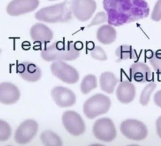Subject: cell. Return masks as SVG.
I'll use <instances>...</instances> for the list:
<instances>
[{
  "label": "cell",
  "mask_w": 161,
  "mask_h": 146,
  "mask_svg": "<svg viewBox=\"0 0 161 146\" xmlns=\"http://www.w3.org/2000/svg\"><path fill=\"white\" fill-rule=\"evenodd\" d=\"M108 24L119 26L147 18L149 6L146 0H103Z\"/></svg>",
  "instance_id": "obj_1"
},
{
  "label": "cell",
  "mask_w": 161,
  "mask_h": 146,
  "mask_svg": "<svg viewBox=\"0 0 161 146\" xmlns=\"http://www.w3.org/2000/svg\"><path fill=\"white\" fill-rule=\"evenodd\" d=\"M80 51L76 50L72 41L54 42L45 47L41 53V57L47 62L57 60L72 61L80 56Z\"/></svg>",
  "instance_id": "obj_2"
},
{
  "label": "cell",
  "mask_w": 161,
  "mask_h": 146,
  "mask_svg": "<svg viewBox=\"0 0 161 146\" xmlns=\"http://www.w3.org/2000/svg\"><path fill=\"white\" fill-rule=\"evenodd\" d=\"M71 0L41 8L35 14V18L49 23L67 22L72 19Z\"/></svg>",
  "instance_id": "obj_3"
},
{
  "label": "cell",
  "mask_w": 161,
  "mask_h": 146,
  "mask_svg": "<svg viewBox=\"0 0 161 146\" xmlns=\"http://www.w3.org/2000/svg\"><path fill=\"white\" fill-rule=\"evenodd\" d=\"M111 106L110 98L102 93L91 96L83 105V112L86 117L93 119L106 114Z\"/></svg>",
  "instance_id": "obj_4"
},
{
  "label": "cell",
  "mask_w": 161,
  "mask_h": 146,
  "mask_svg": "<svg viewBox=\"0 0 161 146\" xmlns=\"http://www.w3.org/2000/svg\"><path fill=\"white\" fill-rule=\"evenodd\" d=\"M120 131L125 137L134 141L144 140L148 135L146 125L140 121L134 119H128L122 122Z\"/></svg>",
  "instance_id": "obj_5"
},
{
  "label": "cell",
  "mask_w": 161,
  "mask_h": 146,
  "mask_svg": "<svg viewBox=\"0 0 161 146\" xmlns=\"http://www.w3.org/2000/svg\"><path fill=\"white\" fill-rule=\"evenodd\" d=\"M93 133L97 139L106 142L113 141L117 135L114 123L107 117L101 118L96 120L93 125Z\"/></svg>",
  "instance_id": "obj_6"
},
{
  "label": "cell",
  "mask_w": 161,
  "mask_h": 146,
  "mask_svg": "<svg viewBox=\"0 0 161 146\" xmlns=\"http://www.w3.org/2000/svg\"><path fill=\"white\" fill-rule=\"evenodd\" d=\"M51 70L54 76L66 84H76L80 78L78 71L62 60H57L52 63Z\"/></svg>",
  "instance_id": "obj_7"
},
{
  "label": "cell",
  "mask_w": 161,
  "mask_h": 146,
  "mask_svg": "<svg viewBox=\"0 0 161 146\" xmlns=\"http://www.w3.org/2000/svg\"><path fill=\"white\" fill-rule=\"evenodd\" d=\"M62 122L67 132L74 136H79L85 132V123L82 118L75 111L64 112L62 116Z\"/></svg>",
  "instance_id": "obj_8"
},
{
  "label": "cell",
  "mask_w": 161,
  "mask_h": 146,
  "mask_svg": "<svg viewBox=\"0 0 161 146\" xmlns=\"http://www.w3.org/2000/svg\"><path fill=\"white\" fill-rule=\"evenodd\" d=\"M72 13L80 21L88 20L97 9L94 0H71Z\"/></svg>",
  "instance_id": "obj_9"
},
{
  "label": "cell",
  "mask_w": 161,
  "mask_h": 146,
  "mask_svg": "<svg viewBox=\"0 0 161 146\" xmlns=\"http://www.w3.org/2000/svg\"><path fill=\"white\" fill-rule=\"evenodd\" d=\"M38 123L32 119L26 120L20 124L15 132V141L18 144L24 145L30 142L37 133Z\"/></svg>",
  "instance_id": "obj_10"
},
{
  "label": "cell",
  "mask_w": 161,
  "mask_h": 146,
  "mask_svg": "<svg viewBox=\"0 0 161 146\" xmlns=\"http://www.w3.org/2000/svg\"><path fill=\"white\" fill-rule=\"evenodd\" d=\"M53 100L56 105L61 107L72 106L76 102V96L74 92L67 88L57 86L51 90Z\"/></svg>",
  "instance_id": "obj_11"
},
{
  "label": "cell",
  "mask_w": 161,
  "mask_h": 146,
  "mask_svg": "<svg viewBox=\"0 0 161 146\" xmlns=\"http://www.w3.org/2000/svg\"><path fill=\"white\" fill-rule=\"evenodd\" d=\"M39 4V0H13L7 6L6 11L11 16H19L34 11Z\"/></svg>",
  "instance_id": "obj_12"
},
{
  "label": "cell",
  "mask_w": 161,
  "mask_h": 146,
  "mask_svg": "<svg viewBox=\"0 0 161 146\" xmlns=\"http://www.w3.org/2000/svg\"><path fill=\"white\" fill-rule=\"evenodd\" d=\"M17 73L28 82H36L41 79L42 71L39 67L31 62H23L18 64Z\"/></svg>",
  "instance_id": "obj_13"
},
{
  "label": "cell",
  "mask_w": 161,
  "mask_h": 146,
  "mask_svg": "<svg viewBox=\"0 0 161 146\" xmlns=\"http://www.w3.org/2000/svg\"><path fill=\"white\" fill-rule=\"evenodd\" d=\"M130 75L131 79L137 83H144L152 80L153 74L148 66L142 62H137L131 65Z\"/></svg>",
  "instance_id": "obj_14"
},
{
  "label": "cell",
  "mask_w": 161,
  "mask_h": 146,
  "mask_svg": "<svg viewBox=\"0 0 161 146\" xmlns=\"http://www.w3.org/2000/svg\"><path fill=\"white\" fill-rule=\"evenodd\" d=\"M20 97V91L15 85L8 82L0 84V102L1 103L14 104L19 100Z\"/></svg>",
  "instance_id": "obj_15"
},
{
  "label": "cell",
  "mask_w": 161,
  "mask_h": 146,
  "mask_svg": "<svg viewBox=\"0 0 161 146\" xmlns=\"http://www.w3.org/2000/svg\"><path fill=\"white\" fill-rule=\"evenodd\" d=\"M116 94L118 100L120 102L123 104L130 103L135 98V86L129 80L122 81L118 86Z\"/></svg>",
  "instance_id": "obj_16"
},
{
  "label": "cell",
  "mask_w": 161,
  "mask_h": 146,
  "mask_svg": "<svg viewBox=\"0 0 161 146\" xmlns=\"http://www.w3.org/2000/svg\"><path fill=\"white\" fill-rule=\"evenodd\" d=\"M31 37L34 41L40 43H47L52 40V31L45 24H36L32 26L30 31Z\"/></svg>",
  "instance_id": "obj_17"
},
{
  "label": "cell",
  "mask_w": 161,
  "mask_h": 146,
  "mask_svg": "<svg viewBox=\"0 0 161 146\" xmlns=\"http://www.w3.org/2000/svg\"><path fill=\"white\" fill-rule=\"evenodd\" d=\"M119 82V79L112 72H104L100 76L101 89L108 94L114 93L115 87Z\"/></svg>",
  "instance_id": "obj_18"
},
{
  "label": "cell",
  "mask_w": 161,
  "mask_h": 146,
  "mask_svg": "<svg viewBox=\"0 0 161 146\" xmlns=\"http://www.w3.org/2000/svg\"><path fill=\"white\" fill-rule=\"evenodd\" d=\"M97 39L102 44L108 45L116 39L117 32L110 24H104L99 27L97 32Z\"/></svg>",
  "instance_id": "obj_19"
},
{
  "label": "cell",
  "mask_w": 161,
  "mask_h": 146,
  "mask_svg": "<svg viewBox=\"0 0 161 146\" xmlns=\"http://www.w3.org/2000/svg\"><path fill=\"white\" fill-rule=\"evenodd\" d=\"M115 55L119 60L128 59L136 60L137 54L135 50L129 45H121L119 46L115 51Z\"/></svg>",
  "instance_id": "obj_20"
},
{
  "label": "cell",
  "mask_w": 161,
  "mask_h": 146,
  "mask_svg": "<svg viewBox=\"0 0 161 146\" xmlns=\"http://www.w3.org/2000/svg\"><path fill=\"white\" fill-rule=\"evenodd\" d=\"M40 139L45 146H60L63 145L61 138L52 131H44L40 135Z\"/></svg>",
  "instance_id": "obj_21"
},
{
  "label": "cell",
  "mask_w": 161,
  "mask_h": 146,
  "mask_svg": "<svg viewBox=\"0 0 161 146\" xmlns=\"http://www.w3.org/2000/svg\"><path fill=\"white\" fill-rule=\"evenodd\" d=\"M97 86V77L89 74L84 77L80 84V90L84 94H87Z\"/></svg>",
  "instance_id": "obj_22"
},
{
  "label": "cell",
  "mask_w": 161,
  "mask_h": 146,
  "mask_svg": "<svg viewBox=\"0 0 161 146\" xmlns=\"http://www.w3.org/2000/svg\"><path fill=\"white\" fill-rule=\"evenodd\" d=\"M157 87V84L154 82L149 83L141 91L139 98V102L143 106L147 105L150 99L151 95L153 90Z\"/></svg>",
  "instance_id": "obj_23"
},
{
  "label": "cell",
  "mask_w": 161,
  "mask_h": 146,
  "mask_svg": "<svg viewBox=\"0 0 161 146\" xmlns=\"http://www.w3.org/2000/svg\"><path fill=\"white\" fill-rule=\"evenodd\" d=\"M147 58L156 73L161 75V50L153 52L152 55Z\"/></svg>",
  "instance_id": "obj_24"
},
{
  "label": "cell",
  "mask_w": 161,
  "mask_h": 146,
  "mask_svg": "<svg viewBox=\"0 0 161 146\" xmlns=\"http://www.w3.org/2000/svg\"><path fill=\"white\" fill-rule=\"evenodd\" d=\"M12 130L11 126L4 121H0V141H5L8 140L12 135Z\"/></svg>",
  "instance_id": "obj_25"
},
{
  "label": "cell",
  "mask_w": 161,
  "mask_h": 146,
  "mask_svg": "<svg viewBox=\"0 0 161 146\" xmlns=\"http://www.w3.org/2000/svg\"><path fill=\"white\" fill-rule=\"evenodd\" d=\"M90 55L92 58L99 61H106L108 58L106 53L100 46H96L93 50L91 51Z\"/></svg>",
  "instance_id": "obj_26"
},
{
  "label": "cell",
  "mask_w": 161,
  "mask_h": 146,
  "mask_svg": "<svg viewBox=\"0 0 161 146\" xmlns=\"http://www.w3.org/2000/svg\"><path fill=\"white\" fill-rule=\"evenodd\" d=\"M108 20V17L107 14L103 11L99 12L95 16L92 20L90 24H88L87 27H90L93 25H97L103 23Z\"/></svg>",
  "instance_id": "obj_27"
},
{
  "label": "cell",
  "mask_w": 161,
  "mask_h": 146,
  "mask_svg": "<svg viewBox=\"0 0 161 146\" xmlns=\"http://www.w3.org/2000/svg\"><path fill=\"white\" fill-rule=\"evenodd\" d=\"M151 19L155 22L161 20V0H158L155 3L152 12Z\"/></svg>",
  "instance_id": "obj_28"
},
{
  "label": "cell",
  "mask_w": 161,
  "mask_h": 146,
  "mask_svg": "<svg viewBox=\"0 0 161 146\" xmlns=\"http://www.w3.org/2000/svg\"><path fill=\"white\" fill-rule=\"evenodd\" d=\"M153 101L156 105L161 108V89L155 92L153 96Z\"/></svg>",
  "instance_id": "obj_29"
},
{
  "label": "cell",
  "mask_w": 161,
  "mask_h": 146,
  "mask_svg": "<svg viewBox=\"0 0 161 146\" xmlns=\"http://www.w3.org/2000/svg\"><path fill=\"white\" fill-rule=\"evenodd\" d=\"M155 126H156V132L158 136L161 138V116L156 120Z\"/></svg>",
  "instance_id": "obj_30"
},
{
  "label": "cell",
  "mask_w": 161,
  "mask_h": 146,
  "mask_svg": "<svg viewBox=\"0 0 161 146\" xmlns=\"http://www.w3.org/2000/svg\"><path fill=\"white\" fill-rule=\"evenodd\" d=\"M83 43L80 41H77V42L74 43V46L76 50L80 51L82 50L83 48Z\"/></svg>",
  "instance_id": "obj_31"
},
{
  "label": "cell",
  "mask_w": 161,
  "mask_h": 146,
  "mask_svg": "<svg viewBox=\"0 0 161 146\" xmlns=\"http://www.w3.org/2000/svg\"><path fill=\"white\" fill-rule=\"evenodd\" d=\"M95 47V44H94L93 41H88L86 43V48H87V50H89V51H92V50L94 49Z\"/></svg>",
  "instance_id": "obj_32"
},
{
  "label": "cell",
  "mask_w": 161,
  "mask_h": 146,
  "mask_svg": "<svg viewBox=\"0 0 161 146\" xmlns=\"http://www.w3.org/2000/svg\"><path fill=\"white\" fill-rule=\"evenodd\" d=\"M31 44L29 41H25L22 43V48L24 50H30L31 48Z\"/></svg>",
  "instance_id": "obj_33"
},
{
  "label": "cell",
  "mask_w": 161,
  "mask_h": 146,
  "mask_svg": "<svg viewBox=\"0 0 161 146\" xmlns=\"http://www.w3.org/2000/svg\"><path fill=\"white\" fill-rule=\"evenodd\" d=\"M48 1H56V0H48Z\"/></svg>",
  "instance_id": "obj_34"
}]
</instances>
